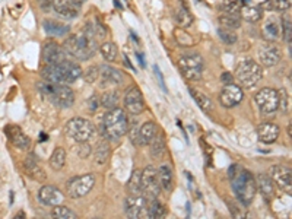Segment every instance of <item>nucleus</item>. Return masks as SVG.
Returning <instances> with one entry per match:
<instances>
[{"label": "nucleus", "mask_w": 292, "mask_h": 219, "mask_svg": "<svg viewBox=\"0 0 292 219\" xmlns=\"http://www.w3.org/2000/svg\"><path fill=\"white\" fill-rule=\"evenodd\" d=\"M228 175H229V180H231V186L234 189V193L237 194L238 200L244 205V206H248L251 205V202L255 200L256 191H257V187H256V178L253 177V174L245 170L240 165H231L229 171H228Z\"/></svg>", "instance_id": "obj_1"}, {"label": "nucleus", "mask_w": 292, "mask_h": 219, "mask_svg": "<svg viewBox=\"0 0 292 219\" xmlns=\"http://www.w3.org/2000/svg\"><path fill=\"white\" fill-rule=\"evenodd\" d=\"M41 76L44 81L54 84H73L82 77V67L73 60L65 58L57 65H46L41 70Z\"/></svg>", "instance_id": "obj_2"}, {"label": "nucleus", "mask_w": 292, "mask_h": 219, "mask_svg": "<svg viewBox=\"0 0 292 219\" xmlns=\"http://www.w3.org/2000/svg\"><path fill=\"white\" fill-rule=\"evenodd\" d=\"M63 48L67 56L85 62L88 58L94 57V54L98 50V39L84 29L81 35H70L65 41Z\"/></svg>", "instance_id": "obj_3"}, {"label": "nucleus", "mask_w": 292, "mask_h": 219, "mask_svg": "<svg viewBox=\"0 0 292 219\" xmlns=\"http://www.w3.org/2000/svg\"><path fill=\"white\" fill-rule=\"evenodd\" d=\"M127 129H129V118L123 108L115 107L113 110H108V113H105L101 124V133L104 139L117 142L127 133Z\"/></svg>", "instance_id": "obj_4"}, {"label": "nucleus", "mask_w": 292, "mask_h": 219, "mask_svg": "<svg viewBox=\"0 0 292 219\" xmlns=\"http://www.w3.org/2000/svg\"><path fill=\"white\" fill-rule=\"evenodd\" d=\"M37 89L48 103H51L59 108H69L75 103V94L66 84H54L48 81H41L37 84Z\"/></svg>", "instance_id": "obj_5"}, {"label": "nucleus", "mask_w": 292, "mask_h": 219, "mask_svg": "<svg viewBox=\"0 0 292 219\" xmlns=\"http://www.w3.org/2000/svg\"><path fill=\"white\" fill-rule=\"evenodd\" d=\"M262 66L253 58H244L238 63L236 69V79L238 85L243 88H251L257 85L262 79Z\"/></svg>", "instance_id": "obj_6"}, {"label": "nucleus", "mask_w": 292, "mask_h": 219, "mask_svg": "<svg viewBox=\"0 0 292 219\" xmlns=\"http://www.w3.org/2000/svg\"><path fill=\"white\" fill-rule=\"evenodd\" d=\"M65 132L75 142H89L95 136V126L86 118L75 117L67 122Z\"/></svg>", "instance_id": "obj_7"}, {"label": "nucleus", "mask_w": 292, "mask_h": 219, "mask_svg": "<svg viewBox=\"0 0 292 219\" xmlns=\"http://www.w3.org/2000/svg\"><path fill=\"white\" fill-rule=\"evenodd\" d=\"M179 66L184 77L189 81H200L205 70V60L199 53H187L180 57Z\"/></svg>", "instance_id": "obj_8"}, {"label": "nucleus", "mask_w": 292, "mask_h": 219, "mask_svg": "<svg viewBox=\"0 0 292 219\" xmlns=\"http://www.w3.org/2000/svg\"><path fill=\"white\" fill-rule=\"evenodd\" d=\"M141 187L142 196L145 199H158L161 193V184L160 178H158V170L155 167L148 165L145 170H142Z\"/></svg>", "instance_id": "obj_9"}, {"label": "nucleus", "mask_w": 292, "mask_h": 219, "mask_svg": "<svg viewBox=\"0 0 292 219\" xmlns=\"http://www.w3.org/2000/svg\"><path fill=\"white\" fill-rule=\"evenodd\" d=\"M255 101L263 114H272L279 108V92L274 88H263L256 94Z\"/></svg>", "instance_id": "obj_10"}, {"label": "nucleus", "mask_w": 292, "mask_h": 219, "mask_svg": "<svg viewBox=\"0 0 292 219\" xmlns=\"http://www.w3.org/2000/svg\"><path fill=\"white\" fill-rule=\"evenodd\" d=\"M94 174L79 175V177H76L73 180L69 181V184H67V194L72 199H81V197H85L86 194L94 189Z\"/></svg>", "instance_id": "obj_11"}, {"label": "nucleus", "mask_w": 292, "mask_h": 219, "mask_svg": "<svg viewBox=\"0 0 292 219\" xmlns=\"http://www.w3.org/2000/svg\"><path fill=\"white\" fill-rule=\"evenodd\" d=\"M123 103L126 107V111L132 115H139L145 111V99H143L141 89L138 86H130L126 91Z\"/></svg>", "instance_id": "obj_12"}, {"label": "nucleus", "mask_w": 292, "mask_h": 219, "mask_svg": "<svg viewBox=\"0 0 292 219\" xmlns=\"http://www.w3.org/2000/svg\"><path fill=\"white\" fill-rule=\"evenodd\" d=\"M270 178L281 190L291 193L292 191V172L289 167L285 165H274L270 167Z\"/></svg>", "instance_id": "obj_13"}, {"label": "nucleus", "mask_w": 292, "mask_h": 219, "mask_svg": "<svg viewBox=\"0 0 292 219\" xmlns=\"http://www.w3.org/2000/svg\"><path fill=\"white\" fill-rule=\"evenodd\" d=\"M126 215L129 218H149L148 215V199L143 196H129L126 199Z\"/></svg>", "instance_id": "obj_14"}, {"label": "nucleus", "mask_w": 292, "mask_h": 219, "mask_svg": "<svg viewBox=\"0 0 292 219\" xmlns=\"http://www.w3.org/2000/svg\"><path fill=\"white\" fill-rule=\"evenodd\" d=\"M257 57H259L260 65L266 67H274L279 63V60L282 57V51L278 46L266 43V44H262L257 50Z\"/></svg>", "instance_id": "obj_15"}, {"label": "nucleus", "mask_w": 292, "mask_h": 219, "mask_svg": "<svg viewBox=\"0 0 292 219\" xmlns=\"http://www.w3.org/2000/svg\"><path fill=\"white\" fill-rule=\"evenodd\" d=\"M243 98H244V92H243L241 86L236 85V84H226L225 88L221 91L219 103L225 108H232L240 104L243 101Z\"/></svg>", "instance_id": "obj_16"}, {"label": "nucleus", "mask_w": 292, "mask_h": 219, "mask_svg": "<svg viewBox=\"0 0 292 219\" xmlns=\"http://www.w3.org/2000/svg\"><path fill=\"white\" fill-rule=\"evenodd\" d=\"M66 51L54 41H46L43 46V60L46 65H57L66 58Z\"/></svg>", "instance_id": "obj_17"}, {"label": "nucleus", "mask_w": 292, "mask_h": 219, "mask_svg": "<svg viewBox=\"0 0 292 219\" xmlns=\"http://www.w3.org/2000/svg\"><path fill=\"white\" fill-rule=\"evenodd\" d=\"M38 200L46 206H56L65 202V194L54 186H43L38 191Z\"/></svg>", "instance_id": "obj_18"}, {"label": "nucleus", "mask_w": 292, "mask_h": 219, "mask_svg": "<svg viewBox=\"0 0 292 219\" xmlns=\"http://www.w3.org/2000/svg\"><path fill=\"white\" fill-rule=\"evenodd\" d=\"M51 8L65 19H73L81 12V8L75 0H53Z\"/></svg>", "instance_id": "obj_19"}, {"label": "nucleus", "mask_w": 292, "mask_h": 219, "mask_svg": "<svg viewBox=\"0 0 292 219\" xmlns=\"http://www.w3.org/2000/svg\"><path fill=\"white\" fill-rule=\"evenodd\" d=\"M279 133H281V129L274 122H264V123H262L257 127L259 141L262 143H266V145L276 142V139L279 137Z\"/></svg>", "instance_id": "obj_20"}, {"label": "nucleus", "mask_w": 292, "mask_h": 219, "mask_svg": "<svg viewBox=\"0 0 292 219\" xmlns=\"http://www.w3.org/2000/svg\"><path fill=\"white\" fill-rule=\"evenodd\" d=\"M256 187H257V190H260L264 200L272 202L275 199V183L269 175L257 174V177H256Z\"/></svg>", "instance_id": "obj_21"}, {"label": "nucleus", "mask_w": 292, "mask_h": 219, "mask_svg": "<svg viewBox=\"0 0 292 219\" xmlns=\"http://www.w3.org/2000/svg\"><path fill=\"white\" fill-rule=\"evenodd\" d=\"M24 168H25V171H27L29 177H32L34 180L43 183V181H46V178H47V175H46V172L43 170V167H41L40 162H38L37 156L32 155V153L27 156V160L24 162Z\"/></svg>", "instance_id": "obj_22"}, {"label": "nucleus", "mask_w": 292, "mask_h": 219, "mask_svg": "<svg viewBox=\"0 0 292 219\" xmlns=\"http://www.w3.org/2000/svg\"><path fill=\"white\" fill-rule=\"evenodd\" d=\"M100 77L105 84L110 85H122L124 82V75L115 67L108 66V65H101L100 66Z\"/></svg>", "instance_id": "obj_23"}, {"label": "nucleus", "mask_w": 292, "mask_h": 219, "mask_svg": "<svg viewBox=\"0 0 292 219\" xmlns=\"http://www.w3.org/2000/svg\"><path fill=\"white\" fill-rule=\"evenodd\" d=\"M6 133H8V136H9L10 142L13 143L16 148L22 149V151H27V149H29V146H31V141H29L28 136L24 133L19 127H16V126H9V127L6 129Z\"/></svg>", "instance_id": "obj_24"}, {"label": "nucleus", "mask_w": 292, "mask_h": 219, "mask_svg": "<svg viewBox=\"0 0 292 219\" xmlns=\"http://www.w3.org/2000/svg\"><path fill=\"white\" fill-rule=\"evenodd\" d=\"M43 28L47 32L48 35H53V37H65L69 34V25H65L62 22L54 19H46L43 22Z\"/></svg>", "instance_id": "obj_25"}, {"label": "nucleus", "mask_w": 292, "mask_h": 219, "mask_svg": "<svg viewBox=\"0 0 292 219\" xmlns=\"http://www.w3.org/2000/svg\"><path fill=\"white\" fill-rule=\"evenodd\" d=\"M110 153H111V148H110L108 141H107V139L100 141V142L96 143L94 151L95 164H96V165H104V164H107L108 160H110Z\"/></svg>", "instance_id": "obj_26"}, {"label": "nucleus", "mask_w": 292, "mask_h": 219, "mask_svg": "<svg viewBox=\"0 0 292 219\" xmlns=\"http://www.w3.org/2000/svg\"><path fill=\"white\" fill-rule=\"evenodd\" d=\"M174 19L177 22V25L181 27V28H189L190 25L193 24V15L190 13L187 6L179 5V6L174 9Z\"/></svg>", "instance_id": "obj_27"}, {"label": "nucleus", "mask_w": 292, "mask_h": 219, "mask_svg": "<svg viewBox=\"0 0 292 219\" xmlns=\"http://www.w3.org/2000/svg\"><path fill=\"white\" fill-rule=\"evenodd\" d=\"M158 178H160L161 189L170 193L174 186V177H172V170L168 165H161L158 168Z\"/></svg>", "instance_id": "obj_28"}, {"label": "nucleus", "mask_w": 292, "mask_h": 219, "mask_svg": "<svg viewBox=\"0 0 292 219\" xmlns=\"http://www.w3.org/2000/svg\"><path fill=\"white\" fill-rule=\"evenodd\" d=\"M279 32H281V29H279V25H278V22H276L275 18H269V19L264 22L262 34H263V38L266 39L267 43H274V41H276L278 37H279Z\"/></svg>", "instance_id": "obj_29"}, {"label": "nucleus", "mask_w": 292, "mask_h": 219, "mask_svg": "<svg viewBox=\"0 0 292 219\" xmlns=\"http://www.w3.org/2000/svg\"><path fill=\"white\" fill-rule=\"evenodd\" d=\"M157 134H158V127L153 122H146V123L142 124L141 129H139L142 145H149Z\"/></svg>", "instance_id": "obj_30"}, {"label": "nucleus", "mask_w": 292, "mask_h": 219, "mask_svg": "<svg viewBox=\"0 0 292 219\" xmlns=\"http://www.w3.org/2000/svg\"><path fill=\"white\" fill-rule=\"evenodd\" d=\"M149 145H151V156L153 160H161L167 153V143L162 134H157Z\"/></svg>", "instance_id": "obj_31"}, {"label": "nucleus", "mask_w": 292, "mask_h": 219, "mask_svg": "<svg viewBox=\"0 0 292 219\" xmlns=\"http://www.w3.org/2000/svg\"><path fill=\"white\" fill-rule=\"evenodd\" d=\"M190 95L193 96V99H194L196 104L200 107V110H203L205 113H212V110H213V101H212L209 96L205 95L203 92H199L198 89H193V88H190Z\"/></svg>", "instance_id": "obj_32"}, {"label": "nucleus", "mask_w": 292, "mask_h": 219, "mask_svg": "<svg viewBox=\"0 0 292 219\" xmlns=\"http://www.w3.org/2000/svg\"><path fill=\"white\" fill-rule=\"evenodd\" d=\"M240 16H241V19L247 21V22L256 24V22H259V21L262 19L263 12H262V9L259 6H241Z\"/></svg>", "instance_id": "obj_33"}, {"label": "nucleus", "mask_w": 292, "mask_h": 219, "mask_svg": "<svg viewBox=\"0 0 292 219\" xmlns=\"http://www.w3.org/2000/svg\"><path fill=\"white\" fill-rule=\"evenodd\" d=\"M65 164H66V151H65V148L59 146L50 156V167L56 171H60L65 167Z\"/></svg>", "instance_id": "obj_34"}, {"label": "nucleus", "mask_w": 292, "mask_h": 219, "mask_svg": "<svg viewBox=\"0 0 292 219\" xmlns=\"http://www.w3.org/2000/svg\"><path fill=\"white\" fill-rule=\"evenodd\" d=\"M148 215L149 218H165L167 209L158 199L148 200Z\"/></svg>", "instance_id": "obj_35"}, {"label": "nucleus", "mask_w": 292, "mask_h": 219, "mask_svg": "<svg viewBox=\"0 0 292 219\" xmlns=\"http://www.w3.org/2000/svg\"><path fill=\"white\" fill-rule=\"evenodd\" d=\"M141 170H134L130 177V180L127 183V193L129 196H141L142 187H141Z\"/></svg>", "instance_id": "obj_36"}, {"label": "nucleus", "mask_w": 292, "mask_h": 219, "mask_svg": "<svg viewBox=\"0 0 292 219\" xmlns=\"http://www.w3.org/2000/svg\"><path fill=\"white\" fill-rule=\"evenodd\" d=\"M100 51H101V56H103L107 62H115L117 60V56H119V48L114 44L113 41H105L101 44L100 47Z\"/></svg>", "instance_id": "obj_37"}, {"label": "nucleus", "mask_w": 292, "mask_h": 219, "mask_svg": "<svg viewBox=\"0 0 292 219\" xmlns=\"http://www.w3.org/2000/svg\"><path fill=\"white\" fill-rule=\"evenodd\" d=\"M100 101H101L100 104L103 105L104 108L113 110V108H115V107L119 105V103H120V95H119L117 91H108V92H105V94L101 96Z\"/></svg>", "instance_id": "obj_38"}, {"label": "nucleus", "mask_w": 292, "mask_h": 219, "mask_svg": "<svg viewBox=\"0 0 292 219\" xmlns=\"http://www.w3.org/2000/svg\"><path fill=\"white\" fill-rule=\"evenodd\" d=\"M219 24L222 28L228 29H237L241 27V16L240 15H221L219 18Z\"/></svg>", "instance_id": "obj_39"}, {"label": "nucleus", "mask_w": 292, "mask_h": 219, "mask_svg": "<svg viewBox=\"0 0 292 219\" xmlns=\"http://www.w3.org/2000/svg\"><path fill=\"white\" fill-rule=\"evenodd\" d=\"M53 218L56 219H76L77 218V215H76L75 212L72 209H69L67 206H62V203L60 205H56L53 210H51V213H50Z\"/></svg>", "instance_id": "obj_40"}, {"label": "nucleus", "mask_w": 292, "mask_h": 219, "mask_svg": "<svg viewBox=\"0 0 292 219\" xmlns=\"http://www.w3.org/2000/svg\"><path fill=\"white\" fill-rule=\"evenodd\" d=\"M218 35H219V38L222 39L225 44H228V46H234L237 43V34L234 32V31H231V29L228 28H218Z\"/></svg>", "instance_id": "obj_41"}, {"label": "nucleus", "mask_w": 292, "mask_h": 219, "mask_svg": "<svg viewBox=\"0 0 292 219\" xmlns=\"http://www.w3.org/2000/svg\"><path fill=\"white\" fill-rule=\"evenodd\" d=\"M139 129H141V126L138 122H134V123H129V129H127V133H129V139H130V142L134 145V146H142L141 143V136H139Z\"/></svg>", "instance_id": "obj_42"}, {"label": "nucleus", "mask_w": 292, "mask_h": 219, "mask_svg": "<svg viewBox=\"0 0 292 219\" xmlns=\"http://www.w3.org/2000/svg\"><path fill=\"white\" fill-rule=\"evenodd\" d=\"M221 12L222 13H225V15H240V10H241V5L240 3H237V2H232V0H229V2H224L222 5H221Z\"/></svg>", "instance_id": "obj_43"}, {"label": "nucleus", "mask_w": 292, "mask_h": 219, "mask_svg": "<svg viewBox=\"0 0 292 219\" xmlns=\"http://www.w3.org/2000/svg\"><path fill=\"white\" fill-rule=\"evenodd\" d=\"M282 31H283V39L285 43H291L292 37V25H291V16L289 15H283L282 16Z\"/></svg>", "instance_id": "obj_44"}, {"label": "nucleus", "mask_w": 292, "mask_h": 219, "mask_svg": "<svg viewBox=\"0 0 292 219\" xmlns=\"http://www.w3.org/2000/svg\"><path fill=\"white\" fill-rule=\"evenodd\" d=\"M292 0H272V6L278 12H286L291 9Z\"/></svg>", "instance_id": "obj_45"}, {"label": "nucleus", "mask_w": 292, "mask_h": 219, "mask_svg": "<svg viewBox=\"0 0 292 219\" xmlns=\"http://www.w3.org/2000/svg\"><path fill=\"white\" fill-rule=\"evenodd\" d=\"M100 77V66H91L85 73V81L88 84H92Z\"/></svg>", "instance_id": "obj_46"}, {"label": "nucleus", "mask_w": 292, "mask_h": 219, "mask_svg": "<svg viewBox=\"0 0 292 219\" xmlns=\"http://www.w3.org/2000/svg\"><path fill=\"white\" fill-rule=\"evenodd\" d=\"M288 94H286V91L282 89V91H279V108L282 110L283 114H286V111H288Z\"/></svg>", "instance_id": "obj_47"}, {"label": "nucleus", "mask_w": 292, "mask_h": 219, "mask_svg": "<svg viewBox=\"0 0 292 219\" xmlns=\"http://www.w3.org/2000/svg\"><path fill=\"white\" fill-rule=\"evenodd\" d=\"M79 148H77V152H79V156L81 158H88L91 152H92V149H91V145L88 142H79Z\"/></svg>", "instance_id": "obj_48"}, {"label": "nucleus", "mask_w": 292, "mask_h": 219, "mask_svg": "<svg viewBox=\"0 0 292 219\" xmlns=\"http://www.w3.org/2000/svg\"><path fill=\"white\" fill-rule=\"evenodd\" d=\"M88 107L92 110V111H95L98 107H100V98L96 95H94V96H91V99L88 101Z\"/></svg>", "instance_id": "obj_49"}, {"label": "nucleus", "mask_w": 292, "mask_h": 219, "mask_svg": "<svg viewBox=\"0 0 292 219\" xmlns=\"http://www.w3.org/2000/svg\"><path fill=\"white\" fill-rule=\"evenodd\" d=\"M38 3H40L41 9L44 10V12H48V10L51 9V3H53V0H38Z\"/></svg>", "instance_id": "obj_50"}, {"label": "nucleus", "mask_w": 292, "mask_h": 219, "mask_svg": "<svg viewBox=\"0 0 292 219\" xmlns=\"http://www.w3.org/2000/svg\"><path fill=\"white\" fill-rule=\"evenodd\" d=\"M155 73H157V76H158V81H160V84H161V88L167 92V86H165V84H164V77H162V73H161V70H160V67L158 66H155Z\"/></svg>", "instance_id": "obj_51"}, {"label": "nucleus", "mask_w": 292, "mask_h": 219, "mask_svg": "<svg viewBox=\"0 0 292 219\" xmlns=\"http://www.w3.org/2000/svg\"><path fill=\"white\" fill-rule=\"evenodd\" d=\"M232 79H234V77H232V75H231V73H224V75H222V82H224V84H232Z\"/></svg>", "instance_id": "obj_52"}, {"label": "nucleus", "mask_w": 292, "mask_h": 219, "mask_svg": "<svg viewBox=\"0 0 292 219\" xmlns=\"http://www.w3.org/2000/svg\"><path fill=\"white\" fill-rule=\"evenodd\" d=\"M138 58H139V62H141L142 67H146V65H145V62H143V57H142V54H141V53H139V54H138Z\"/></svg>", "instance_id": "obj_53"}, {"label": "nucleus", "mask_w": 292, "mask_h": 219, "mask_svg": "<svg viewBox=\"0 0 292 219\" xmlns=\"http://www.w3.org/2000/svg\"><path fill=\"white\" fill-rule=\"evenodd\" d=\"M76 3H77V5H82V3H84V2H86V0H75Z\"/></svg>", "instance_id": "obj_54"}]
</instances>
